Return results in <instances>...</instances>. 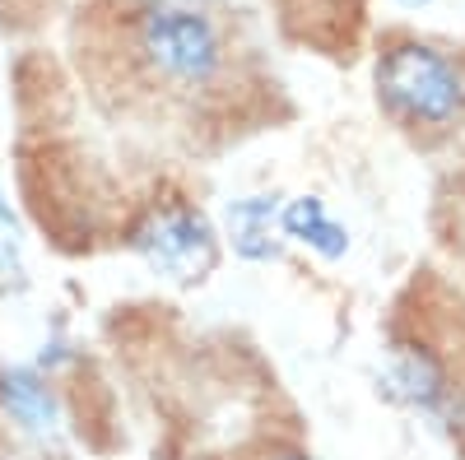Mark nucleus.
<instances>
[{
	"label": "nucleus",
	"instance_id": "obj_8",
	"mask_svg": "<svg viewBox=\"0 0 465 460\" xmlns=\"http://www.w3.org/2000/svg\"><path fill=\"white\" fill-rule=\"evenodd\" d=\"M0 279L24 284L28 279V238H24V219L10 205V196L0 191Z\"/></svg>",
	"mask_w": 465,
	"mask_h": 460
},
{
	"label": "nucleus",
	"instance_id": "obj_5",
	"mask_svg": "<svg viewBox=\"0 0 465 460\" xmlns=\"http://www.w3.org/2000/svg\"><path fill=\"white\" fill-rule=\"evenodd\" d=\"M284 196L275 191H252V196H232L219 214V238L223 247L247 260V265H275L289 242H284Z\"/></svg>",
	"mask_w": 465,
	"mask_h": 460
},
{
	"label": "nucleus",
	"instance_id": "obj_2",
	"mask_svg": "<svg viewBox=\"0 0 465 460\" xmlns=\"http://www.w3.org/2000/svg\"><path fill=\"white\" fill-rule=\"evenodd\" d=\"M377 107L410 135H447L465 122V65L429 37H391L372 61Z\"/></svg>",
	"mask_w": 465,
	"mask_h": 460
},
{
	"label": "nucleus",
	"instance_id": "obj_4",
	"mask_svg": "<svg viewBox=\"0 0 465 460\" xmlns=\"http://www.w3.org/2000/svg\"><path fill=\"white\" fill-rule=\"evenodd\" d=\"M377 391L386 400H396L401 409L438 424V428H451V418H460V391L451 381V367L423 339H391Z\"/></svg>",
	"mask_w": 465,
	"mask_h": 460
},
{
	"label": "nucleus",
	"instance_id": "obj_3",
	"mask_svg": "<svg viewBox=\"0 0 465 460\" xmlns=\"http://www.w3.org/2000/svg\"><path fill=\"white\" fill-rule=\"evenodd\" d=\"M126 247L149 275H159L163 284H177V289L205 284L223 260L219 223L191 201L144 205L126 228Z\"/></svg>",
	"mask_w": 465,
	"mask_h": 460
},
{
	"label": "nucleus",
	"instance_id": "obj_7",
	"mask_svg": "<svg viewBox=\"0 0 465 460\" xmlns=\"http://www.w3.org/2000/svg\"><path fill=\"white\" fill-rule=\"evenodd\" d=\"M284 242L312 251L317 260H344L354 238H349V223L322 201V196H289L284 201Z\"/></svg>",
	"mask_w": 465,
	"mask_h": 460
},
{
	"label": "nucleus",
	"instance_id": "obj_10",
	"mask_svg": "<svg viewBox=\"0 0 465 460\" xmlns=\"http://www.w3.org/2000/svg\"><path fill=\"white\" fill-rule=\"evenodd\" d=\"M396 5H401V10H429L433 0H396Z\"/></svg>",
	"mask_w": 465,
	"mask_h": 460
},
{
	"label": "nucleus",
	"instance_id": "obj_6",
	"mask_svg": "<svg viewBox=\"0 0 465 460\" xmlns=\"http://www.w3.org/2000/svg\"><path fill=\"white\" fill-rule=\"evenodd\" d=\"M0 414L33 442H52L65 424L61 396L37 363H0Z\"/></svg>",
	"mask_w": 465,
	"mask_h": 460
},
{
	"label": "nucleus",
	"instance_id": "obj_9",
	"mask_svg": "<svg viewBox=\"0 0 465 460\" xmlns=\"http://www.w3.org/2000/svg\"><path fill=\"white\" fill-rule=\"evenodd\" d=\"M265 460H312V455H302V451H270Z\"/></svg>",
	"mask_w": 465,
	"mask_h": 460
},
{
	"label": "nucleus",
	"instance_id": "obj_1",
	"mask_svg": "<svg viewBox=\"0 0 465 460\" xmlns=\"http://www.w3.org/2000/svg\"><path fill=\"white\" fill-rule=\"evenodd\" d=\"M131 56L149 84L182 98L219 89L232 65L223 24L191 0H144L131 15Z\"/></svg>",
	"mask_w": 465,
	"mask_h": 460
}]
</instances>
